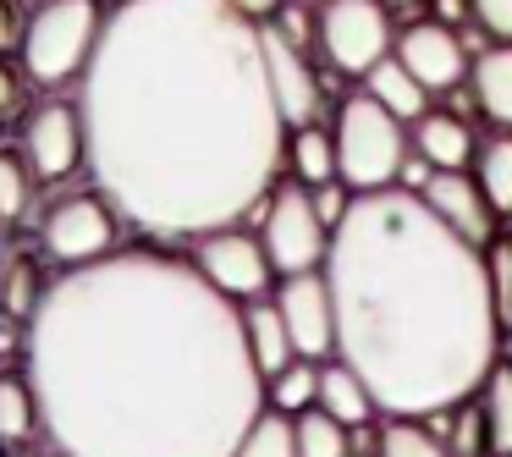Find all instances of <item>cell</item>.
<instances>
[{
  "mask_svg": "<svg viewBox=\"0 0 512 457\" xmlns=\"http://www.w3.org/2000/svg\"><path fill=\"white\" fill-rule=\"evenodd\" d=\"M39 435V402L28 369H0V446H28Z\"/></svg>",
  "mask_w": 512,
  "mask_h": 457,
  "instance_id": "603a6c76",
  "label": "cell"
},
{
  "mask_svg": "<svg viewBox=\"0 0 512 457\" xmlns=\"http://www.w3.org/2000/svg\"><path fill=\"white\" fill-rule=\"evenodd\" d=\"M287 6H309V12H320L325 0H287Z\"/></svg>",
  "mask_w": 512,
  "mask_h": 457,
  "instance_id": "ab89813d",
  "label": "cell"
},
{
  "mask_svg": "<svg viewBox=\"0 0 512 457\" xmlns=\"http://www.w3.org/2000/svg\"><path fill=\"white\" fill-rule=\"evenodd\" d=\"M468 100L490 127H512V45H490L468 61Z\"/></svg>",
  "mask_w": 512,
  "mask_h": 457,
  "instance_id": "e0dca14e",
  "label": "cell"
},
{
  "mask_svg": "<svg viewBox=\"0 0 512 457\" xmlns=\"http://www.w3.org/2000/svg\"><path fill=\"white\" fill-rule=\"evenodd\" d=\"M188 259L199 265V276L210 281L221 298L237 303V309L254 303V298H270V287H276V265H270L259 232H248V226H221V232L193 237Z\"/></svg>",
  "mask_w": 512,
  "mask_h": 457,
  "instance_id": "30bf717a",
  "label": "cell"
},
{
  "mask_svg": "<svg viewBox=\"0 0 512 457\" xmlns=\"http://www.w3.org/2000/svg\"><path fill=\"white\" fill-rule=\"evenodd\" d=\"M259 39H265L270 94H276V105H281V122H287V133H292V127L320 122V111H325V83H320V72H314L309 50L287 45V39H281L276 28H265V23H259Z\"/></svg>",
  "mask_w": 512,
  "mask_h": 457,
  "instance_id": "4fadbf2b",
  "label": "cell"
},
{
  "mask_svg": "<svg viewBox=\"0 0 512 457\" xmlns=\"http://www.w3.org/2000/svg\"><path fill=\"white\" fill-rule=\"evenodd\" d=\"M265 28H276L287 45H298V50H309V56H314V12H309V6H287V0H281L276 12L265 17Z\"/></svg>",
  "mask_w": 512,
  "mask_h": 457,
  "instance_id": "1f68e13d",
  "label": "cell"
},
{
  "mask_svg": "<svg viewBox=\"0 0 512 457\" xmlns=\"http://www.w3.org/2000/svg\"><path fill=\"white\" fill-rule=\"evenodd\" d=\"M34 188L39 177L28 171L23 149H0V226H17L34 204Z\"/></svg>",
  "mask_w": 512,
  "mask_h": 457,
  "instance_id": "83f0119b",
  "label": "cell"
},
{
  "mask_svg": "<svg viewBox=\"0 0 512 457\" xmlns=\"http://www.w3.org/2000/svg\"><path fill=\"white\" fill-rule=\"evenodd\" d=\"M17 149H23L28 171L39 182H72L89 166V133H83V105L78 94H39L23 111L17 127Z\"/></svg>",
  "mask_w": 512,
  "mask_h": 457,
  "instance_id": "9c48e42d",
  "label": "cell"
},
{
  "mask_svg": "<svg viewBox=\"0 0 512 457\" xmlns=\"http://www.w3.org/2000/svg\"><path fill=\"white\" fill-rule=\"evenodd\" d=\"M0 287H6V259H0Z\"/></svg>",
  "mask_w": 512,
  "mask_h": 457,
  "instance_id": "60d3db41",
  "label": "cell"
},
{
  "mask_svg": "<svg viewBox=\"0 0 512 457\" xmlns=\"http://www.w3.org/2000/svg\"><path fill=\"white\" fill-rule=\"evenodd\" d=\"M479 254H485V281H490V298H496L501 331H512V232H496Z\"/></svg>",
  "mask_w": 512,
  "mask_h": 457,
  "instance_id": "4dcf8cb0",
  "label": "cell"
},
{
  "mask_svg": "<svg viewBox=\"0 0 512 457\" xmlns=\"http://www.w3.org/2000/svg\"><path fill=\"white\" fill-rule=\"evenodd\" d=\"M391 56H397L430 94H452L457 83L468 78V61H474V56L463 50V39H457V28L435 23V17H419V23L397 28V45H391Z\"/></svg>",
  "mask_w": 512,
  "mask_h": 457,
  "instance_id": "7c38bea8",
  "label": "cell"
},
{
  "mask_svg": "<svg viewBox=\"0 0 512 457\" xmlns=\"http://www.w3.org/2000/svg\"><path fill=\"white\" fill-rule=\"evenodd\" d=\"M23 369L56 457H232L265 413L243 309L166 243L50 276Z\"/></svg>",
  "mask_w": 512,
  "mask_h": 457,
  "instance_id": "6da1fadb",
  "label": "cell"
},
{
  "mask_svg": "<svg viewBox=\"0 0 512 457\" xmlns=\"http://www.w3.org/2000/svg\"><path fill=\"white\" fill-rule=\"evenodd\" d=\"M23 67H17V61H6L0 56V116H12L17 105H23Z\"/></svg>",
  "mask_w": 512,
  "mask_h": 457,
  "instance_id": "d590c367",
  "label": "cell"
},
{
  "mask_svg": "<svg viewBox=\"0 0 512 457\" xmlns=\"http://www.w3.org/2000/svg\"><path fill=\"white\" fill-rule=\"evenodd\" d=\"M232 457H298V435H292V419L276 408H265L254 424L243 430Z\"/></svg>",
  "mask_w": 512,
  "mask_h": 457,
  "instance_id": "f1b7e54d",
  "label": "cell"
},
{
  "mask_svg": "<svg viewBox=\"0 0 512 457\" xmlns=\"http://www.w3.org/2000/svg\"><path fill=\"white\" fill-rule=\"evenodd\" d=\"M23 28H28L23 0H0V56H17V45H23Z\"/></svg>",
  "mask_w": 512,
  "mask_h": 457,
  "instance_id": "e575fe53",
  "label": "cell"
},
{
  "mask_svg": "<svg viewBox=\"0 0 512 457\" xmlns=\"http://www.w3.org/2000/svg\"><path fill=\"white\" fill-rule=\"evenodd\" d=\"M468 6H474V23L496 45H512V0H468Z\"/></svg>",
  "mask_w": 512,
  "mask_h": 457,
  "instance_id": "d6a6232c",
  "label": "cell"
},
{
  "mask_svg": "<svg viewBox=\"0 0 512 457\" xmlns=\"http://www.w3.org/2000/svg\"><path fill=\"white\" fill-rule=\"evenodd\" d=\"M314 397H320V364L314 358H292L281 375L265 380V408L287 413V419H298V413L314 408Z\"/></svg>",
  "mask_w": 512,
  "mask_h": 457,
  "instance_id": "cb8c5ba5",
  "label": "cell"
},
{
  "mask_svg": "<svg viewBox=\"0 0 512 457\" xmlns=\"http://www.w3.org/2000/svg\"><path fill=\"white\" fill-rule=\"evenodd\" d=\"M325 281L336 303V358L364 375L386 419L457 408L501 358L485 254L446 232L408 188L353 193L331 232Z\"/></svg>",
  "mask_w": 512,
  "mask_h": 457,
  "instance_id": "3957f363",
  "label": "cell"
},
{
  "mask_svg": "<svg viewBox=\"0 0 512 457\" xmlns=\"http://www.w3.org/2000/svg\"><path fill=\"white\" fill-rule=\"evenodd\" d=\"M474 182L485 188L496 221H512V127H490L474 149Z\"/></svg>",
  "mask_w": 512,
  "mask_h": 457,
  "instance_id": "ffe728a7",
  "label": "cell"
},
{
  "mask_svg": "<svg viewBox=\"0 0 512 457\" xmlns=\"http://www.w3.org/2000/svg\"><path fill=\"white\" fill-rule=\"evenodd\" d=\"M314 193V210H320V221L331 226H342V215H347V204H353V188L347 182H325V188H309Z\"/></svg>",
  "mask_w": 512,
  "mask_h": 457,
  "instance_id": "836d02e7",
  "label": "cell"
},
{
  "mask_svg": "<svg viewBox=\"0 0 512 457\" xmlns=\"http://www.w3.org/2000/svg\"><path fill=\"white\" fill-rule=\"evenodd\" d=\"M226 6H232V12H243V17H254V23H265L281 0H226Z\"/></svg>",
  "mask_w": 512,
  "mask_h": 457,
  "instance_id": "74e56055",
  "label": "cell"
},
{
  "mask_svg": "<svg viewBox=\"0 0 512 457\" xmlns=\"http://www.w3.org/2000/svg\"><path fill=\"white\" fill-rule=\"evenodd\" d=\"M122 226L127 221L116 215V204L89 182L78 193H61L45 210L39 248H45V259H56V270H83V265H100V259H111L122 248Z\"/></svg>",
  "mask_w": 512,
  "mask_h": 457,
  "instance_id": "8992f818",
  "label": "cell"
},
{
  "mask_svg": "<svg viewBox=\"0 0 512 457\" xmlns=\"http://www.w3.org/2000/svg\"><path fill=\"white\" fill-rule=\"evenodd\" d=\"M375 452L380 457H452L446 441L424 419H386L375 430Z\"/></svg>",
  "mask_w": 512,
  "mask_h": 457,
  "instance_id": "484cf974",
  "label": "cell"
},
{
  "mask_svg": "<svg viewBox=\"0 0 512 457\" xmlns=\"http://www.w3.org/2000/svg\"><path fill=\"white\" fill-rule=\"evenodd\" d=\"M391 12H408V6H430V0H386Z\"/></svg>",
  "mask_w": 512,
  "mask_h": 457,
  "instance_id": "f35d334b",
  "label": "cell"
},
{
  "mask_svg": "<svg viewBox=\"0 0 512 457\" xmlns=\"http://www.w3.org/2000/svg\"><path fill=\"white\" fill-rule=\"evenodd\" d=\"M292 435H298V457H353V430L336 424L331 413L309 408L292 419Z\"/></svg>",
  "mask_w": 512,
  "mask_h": 457,
  "instance_id": "4316f807",
  "label": "cell"
},
{
  "mask_svg": "<svg viewBox=\"0 0 512 457\" xmlns=\"http://www.w3.org/2000/svg\"><path fill=\"white\" fill-rule=\"evenodd\" d=\"M430 17L446 28H463L468 17H474V6H468V0H430Z\"/></svg>",
  "mask_w": 512,
  "mask_h": 457,
  "instance_id": "8d00e7d4",
  "label": "cell"
},
{
  "mask_svg": "<svg viewBox=\"0 0 512 457\" xmlns=\"http://www.w3.org/2000/svg\"><path fill=\"white\" fill-rule=\"evenodd\" d=\"M358 83H364V94H369V100H375V105H386V111L397 116V122H408V127L419 122L424 111H430V89H424V83L413 78V72L402 67L397 56L375 61V67H369Z\"/></svg>",
  "mask_w": 512,
  "mask_h": 457,
  "instance_id": "d6986e66",
  "label": "cell"
},
{
  "mask_svg": "<svg viewBox=\"0 0 512 457\" xmlns=\"http://www.w3.org/2000/svg\"><path fill=\"white\" fill-rule=\"evenodd\" d=\"M78 105L83 171L149 243L243 226L287 166L265 39L226 0H116Z\"/></svg>",
  "mask_w": 512,
  "mask_h": 457,
  "instance_id": "7a4b0ae2",
  "label": "cell"
},
{
  "mask_svg": "<svg viewBox=\"0 0 512 457\" xmlns=\"http://www.w3.org/2000/svg\"><path fill=\"white\" fill-rule=\"evenodd\" d=\"M397 28H391L386 0H325L314 12V56L342 78H364L375 61L391 56Z\"/></svg>",
  "mask_w": 512,
  "mask_h": 457,
  "instance_id": "52a82bcc",
  "label": "cell"
},
{
  "mask_svg": "<svg viewBox=\"0 0 512 457\" xmlns=\"http://www.w3.org/2000/svg\"><path fill=\"white\" fill-rule=\"evenodd\" d=\"M111 6L105 0H39L28 12L23 45H17V67L39 94H67L83 83L89 56L105 34Z\"/></svg>",
  "mask_w": 512,
  "mask_h": 457,
  "instance_id": "277c9868",
  "label": "cell"
},
{
  "mask_svg": "<svg viewBox=\"0 0 512 457\" xmlns=\"http://www.w3.org/2000/svg\"><path fill=\"white\" fill-rule=\"evenodd\" d=\"M314 408L331 413L336 424H347V430H369L380 413L375 391L364 386V375H358L353 364H342V358H325L320 364V397H314Z\"/></svg>",
  "mask_w": 512,
  "mask_h": 457,
  "instance_id": "2e32d148",
  "label": "cell"
},
{
  "mask_svg": "<svg viewBox=\"0 0 512 457\" xmlns=\"http://www.w3.org/2000/svg\"><path fill=\"white\" fill-rule=\"evenodd\" d=\"M50 281L39 276L34 259H12L6 265V287H0V314H12V320H28V314L39 309V298H45Z\"/></svg>",
  "mask_w": 512,
  "mask_h": 457,
  "instance_id": "f546056e",
  "label": "cell"
},
{
  "mask_svg": "<svg viewBox=\"0 0 512 457\" xmlns=\"http://www.w3.org/2000/svg\"><path fill=\"white\" fill-rule=\"evenodd\" d=\"M419 199L430 204L435 221H441L446 232H457L463 243L485 248L490 237H496V210H490L485 188L474 182V171H435L419 188Z\"/></svg>",
  "mask_w": 512,
  "mask_h": 457,
  "instance_id": "5bb4252c",
  "label": "cell"
},
{
  "mask_svg": "<svg viewBox=\"0 0 512 457\" xmlns=\"http://www.w3.org/2000/svg\"><path fill=\"white\" fill-rule=\"evenodd\" d=\"M50 457H56V452H50Z\"/></svg>",
  "mask_w": 512,
  "mask_h": 457,
  "instance_id": "7bdbcfd3",
  "label": "cell"
},
{
  "mask_svg": "<svg viewBox=\"0 0 512 457\" xmlns=\"http://www.w3.org/2000/svg\"><path fill=\"white\" fill-rule=\"evenodd\" d=\"M281 320H287V336H292V353L298 358H336V303H331V281L325 270H303V276H281L270 287Z\"/></svg>",
  "mask_w": 512,
  "mask_h": 457,
  "instance_id": "8fae6325",
  "label": "cell"
},
{
  "mask_svg": "<svg viewBox=\"0 0 512 457\" xmlns=\"http://www.w3.org/2000/svg\"><path fill=\"white\" fill-rule=\"evenodd\" d=\"M243 342H248V358H254L259 375H281V369L292 364V336H287V320H281L276 298H254L243 303Z\"/></svg>",
  "mask_w": 512,
  "mask_h": 457,
  "instance_id": "ac0fdd59",
  "label": "cell"
},
{
  "mask_svg": "<svg viewBox=\"0 0 512 457\" xmlns=\"http://www.w3.org/2000/svg\"><path fill=\"white\" fill-rule=\"evenodd\" d=\"M479 413H485V441L490 457H512V353L490 364V375L474 391Z\"/></svg>",
  "mask_w": 512,
  "mask_h": 457,
  "instance_id": "7402d4cb",
  "label": "cell"
},
{
  "mask_svg": "<svg viewBox=\"0 0 512 457\" xmlns=\"http://www.w3.org/2000/svg\"><path fill=\"white\" fill-rule=\"evenodd\" d=\"M408 144L419 149L435 171H468L474 166V149H479V133L468 127L463 111H424L419 122L408 127Z\"/></svg>",
  "mask_w": 512,
  "mask_h": 457,
  "instance_id": "9a60e30c",
  "label": "cell"
},
{
  "mask_svg": "<svg viewBox=\"0 0 512 457\" xmlns=\"http://www.w3.org/2000/svg\"><path fill=\"white\" fill-rule=\"evenodd\" d=\"M430 430L446 441V452L452 457H490V441H485V413H479V402H457V408L435 413Z\"/></svg>",
  "mask_w": 512,
  "mask_h": 457,
  "instance_id": "d4e9b609",
  "label": "cell"
},
{
  "mask_svg": "<svg viewBox=\"0 0 512 457\" xmlns=\"http://www.w3.org/2000/svg\"><path fill=\"white\" fill-rule=\"evenodd\" d=\"M287 171H292V182H303V188L342 182L336 177V138H331V127H320V122L292 127L287 133Z\"/></svg>",
  "mask_w": 512,
  "mask_h": 457,
  "instance_id": "44dd1931",
  "label": "cell"
},
{
  "mask_svg": "<svg viewBox=\"0 0 512 457\" xmlns=\"http://www.w3.org/2000/svg\"><path fill=\"white\" fill-rule=\"evenodd\" d=\"M336 177L347 182L353 193H375V188H397V171L408 160V122L375 105L364 89L347 94L336 105Z\"/></svg>",
  "mask_w": 512,
  "mask_h": 457,
  "instance_id": "5b68a950",
  "label": "cell"
},
{
  "mask_svg": "<svg viewBox=\"0 0 512 457\" xmlns=\"http://www.w3.org/2000/svg\"><path fill=\"white\" fill-rule=\"evenodd\" d=\"M259 243H265L270 265L281 276H303V270H325L331 254V226L314 210V193L303 182H276L270 199L259 204Z\"/></svg>",
  "mask_w": 512,
  "mask_h": 457,
  "instance_id": "ba28073f",
  "label": "cell"
},
{
  "mask_svg": "<svg viewBox=\"0 0 512 457\" xmlns=\"http://www.w3.org/2000/svg\"><path fill=\"white\" fill-rule=\"evenodd\" d=\"M507 342H512V331H507Z\"/></svg>",
  "mask_w": 512,
  "mask_h": 457,
  "instance_id": "b9f144b4",
  "label": "cell"
}]
</instances>
